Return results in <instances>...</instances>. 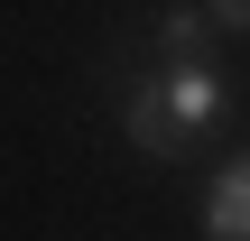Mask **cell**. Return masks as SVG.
Masks as SVG:
<instances>
[{
	"label": "cell",
	"instance_id": "2",
	"mask_svg": "<svg viewBox=\"0 0 250 241\" xmlns=\"http://www.w3.org/2000/svg\"><path fill=\"white\" fill-rule=\"evenodd\" d=\"M204 232L213 241H250V158H232V167L204 186Z\"/></svg>",
	"mask_w": 250,
	"mask_h": 241
},
{
	"label": "cell",
	"instance_id": "4",
	"mask_svg": "<svg viewBox=\"0 0 250 241\" xmlns=\"http://www.w3.org/2000/svg\"><path fill=\"white\" fill-rule=\"evenodd\" d=\"M213 9V28H250V0H204Z\"/></svg>",
	"mask_w": 250,
	"mask_h": 241
},
{
	"label": "cell",
	"instance_id": "1",
	"mask_svg": "<svg viewBox=\"0 0 250 241\" xmlns=\"http://www.w3.org/2000/svg\"><path fill=\"white\" fill-rule=\"evenodd\" d=\"M121 121H130V139L167 167V158H186L195 139H213V130L232 121V84H223L213 56H167V65L121 102Z\"/></svg>",
	"mask_w": 250,
	"mask_h": 241
},
{
	"label": "cell",
	"instance_id": "3",
	"mask_svg": "<svg viewBox=\"0 0 250 241\" xmlns=\"http://www.w3.org/2000/svg\"><path fill=\"white\" fill-rule=\"evenodd\" d=\"M158 56H213V9H167L158 19Z\"/></svg>",
	"mask_w": 250,
	"mask_h": 241
}]
</instances>
